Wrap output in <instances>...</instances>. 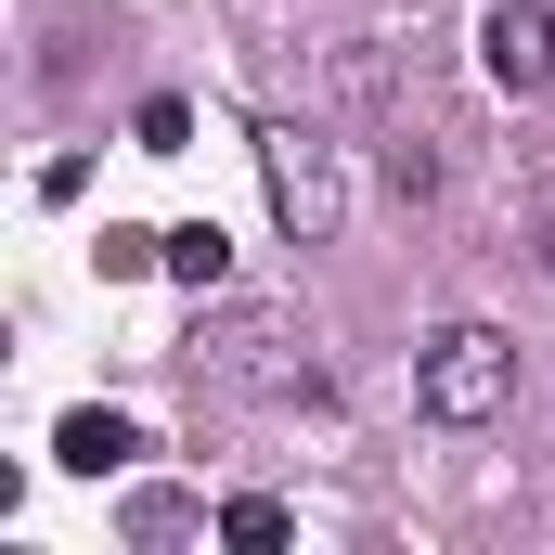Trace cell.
Here are the masks:
<instances>
[{
	"label": "cell",
	"mask_w": 555,
	"mask_h": 555,
	"mask_svg": "<svg viewBox=\"0 0 555 555\" xmlns=\"http://www.w3.org/2000/svg\"><path fill=\"white\" fill-rule=\"evenodd\" d=\"M517 401V336H491V323H439L414 349V414L426 426H491Z\"/></svg>",
	"instance_id": "6da1fadb"
},
{
	"label": "cell",
	"mask_w": 555,
	"mask_h": 555,
	"mask_svg": "<svg viewBox=\"0 0 555 555\" xmlns=\"http://www.w3.org/2000/svg\"><path fill=\"white\" fill-rule=\"evenodd\" d=\"M259 168H272V220L297 246H336V220H349V181H336V142L310 130H259Z\"/></svg>",
	"instance_id": "7a4b0ae2"
},
{
	"label": "cell",
	"mask_w": 555,
	"mask_h": 555,
	"mask_svg": "<svg viewBox=\"0 0 555 555\" xmlns=\"http://www.w3.org/2000/svg\"><path fill=\"white\" fill-rule=\"evenodd\" d=\"M478 65H491V91L543 104L555 91V0H491L478 13Z\"/></svg>",
	"instance_id": "3957f363"
},
{
	"label": "cell",
	"mask_w": 555,
	"mask_h": 555,
	"mask_svg": "<svg viewBox=\"0 0 555 555\" xmlns=\"http://www.w3.org/2000/svg\"><path fill=\"white\" fill-rule=\"evenodd\" d=\"M130 452H142V426H130V414H104V401H91V414H65V426H52V465H78V478H117Z\"/></svg>",
	"instance_id": "277c9868"
},
{
	"label": "cell",
	"mask_w": 555,
	"mask_h": 555,
	"mask_svg": "<svg viewBox=\"0 0 555 555\" xmlns=\"http://www.w3.org/2000/svg\"><path fill=\"white\" fill-rule=\"evenodd\" d=\"M284 530H297V517H284L272 491H233V504H220V543L233 555H284Z\"/></svg>",
	"instance_id": "5b68a950"
},
{
	"label": "cell",
	"mask_w": 555,
	"mask_h": 555,
	"mask_svg": "<svg viewBox=\"0 0 555 555\" xmlns=\"http://www.w3.org/2000/svg\"><path fill=\"white\" fill-rule=\"evenodd\" d=\"M168 272L194 284V297H207V284L233 272V246H220V220H181V233H168Z\"/></svg>",
	"instance_id": "8992f818"
},
{
	"label": "cell",
	"mask_w": 555,
	"mask_h": 555,
	"mask_svg": "<svg viewBox=\"0 0 555 555\" xmlns=\"http://www.w3.org/2000/svg\"><path fill=\"white\" fill-rule=\"evenodd\" d=\"M388 181H401V194H439V142L401 130V142H388Z\"/></svg>",
	"instance_id": "52a82bcc"
},
{
	"label": "cell",
	"mask_w": 555,
	"mask_h": 555,
	"mask_svg": "<svg viewBox=\"0 0 555 555\" xmlns=\"http://www.w3.org/2000/svg\"><path fill=\"white\" fill-rule=\"evenodd\" d=\"M181 142H194V117H181V104L155 91V104H142V155H181Z\"/></svg>",
	"instance_id": "ba28073f"
},
{
	"label": "cell",
	"mask_w": 555,
	"mask_h": 555,
	"mask_svg": "<svg viewBox=\"0 0 555 555\" xmlns=\"http://www.w3.org/2000/svg\"><path fill=\"white\" fill-rule=\"evenodd\" d=\"M543 272H555V220H543Z\"/></svg>",
	"instance_id": "9c48e42d"
}]
</instances>
